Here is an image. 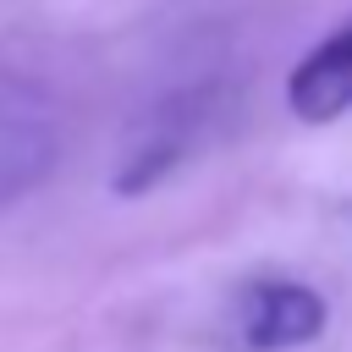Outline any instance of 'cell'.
Masks as SVG:
<instances>
[{
  "mask_svg": "<svg viewBox=\"0 0 352 352\" xmlns=\"http://www.w3.org/2000/svg\"><path fill=\"white\" fill-rule=\"evenodd\" d=\"M324 297L302 280H253L236 302V324H242V341L253 352H292V346H308L324 336Z\"/></svg>",
  "mask_w": 352,
  "mask_h": 352,
  "instance_id": "obj_1",
  "label": "cell"
},
{
  "mask_svg": "<svg viewBox=\"0 0 352 352\" xmlns=\"http://www.w3.org/2000/svg\"><path fill=\"white\" fill-rule=\"evenodd\" d=\"M286 104L297 121L324 126L352 110V22L330 33L319 50H308L286 77Z\"/></svg>",
  "mask_w": 352,
  "mask_h": 352,
  "instance_id": "obj_2",
  "label": "cell"
},
{
  "mask_svg": "<svg viewBox=\"0 0 352 352\" xmlns=\"http://www.w3.org/2000/svg\"><path fill=\"white\" fill-rule=\"evenodd\" d=\"M176 160H182V143H176V138H160V143L138 148V154H132V165L116 176V192H121V198H138V192H148V187H154V182H160V176H165Z\"/></svg>",
  "mask_w": 352,
  "mask_h": 352,
  "instance_id": "obj_3",
  "label": "cell"
},
{
  "mask_svg": "<svg viewBox=\"0 0 352 352\" xmlns=\"http://www.w3.org/2000/svg\"><path fill=\"white\" fill-rule=\"evenodd\" d=\"M346 214H352V204H346Z\"/></svg>",
  "mask_w": 352,
  "mask_h": 352,
  "instance_id": "obj_4",
  "label": "cell"
}]
</instances>
